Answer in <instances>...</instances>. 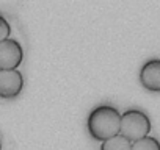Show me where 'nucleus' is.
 Returning a JSON list of instances; mask_svg holds the SVG:
<instances>
[{
	"instance_id": "nucleus-7",
	"label": "nucleus",
	"mask_w": 160,
	"mask_h": 150,
	"mask_svg": "<svg viewBox=\"0 0 160 150\" xmlns=\"http://www.w3.org/2000/svg\"><path fill=\"white\" fill-rule=\"evenodd\" d=\"M130 150H160V142L152 136H144L132 142Z\"/></svg>"
},
{
	"instance_id": "nucleus-1",
	"label": "nucleus",
	"mask_w": 160,
	"mask_h": 150,
	"mask_svg": "<svg viewBox=\"0 0 160 150\" xmlns=\"http://www.w3.org/2000/svg\"><path fill=\"white\" fill-rule=\"evenodd\" d=\"M121 113L112 105L96 106L87 119V130L94 141H107L119 134Z\"/></svg>"
},
{
	"instance_id": "nucleus-4",
	"label": "nucleus",
	"mask_w": 160,
	"mask_h": 150,
	"mask_svg": "<svg viewBox=\"0 0 160 150\" xmlns=\"http://www.w3.org/2000/svg\"><path fill=\"white\" fill-rule=\"evenodd\" d=\"M24 89V75L14 70H0V99L13 100Z\"/></svg>"
},
{
	"instance_id": "nucleus-3",
	"label": "nucleus",
	"mask_w": 160,
	"mask_h": 150,
	"mask_svg": "<svg viewBox=\"0 0 160 150\" xmlns=\"http://www.w3.org/2000/svg\"><path fill=\"white\" fill-rule=\"evenodd\" d=\"M24 61L22 45L16 39H5L0 42V70H14Z\"/></svg>"
},
{
	"instance_id": "nucleus-5",
	"label": "nucleus",
	"mask_w": 160,
	"mask_h": 150,
	"mask_svg": "<svg viewBox=\"0 0 160 150\" xmlns=\"http://www.w3.org/2000/svg\"><path fill=\"white\" fill-rule=\"evenodd\" d=\"M138 80L146 91L160 92V59L158 58L148 59L141 66Z\"/></svg>"
},
{
	"instance_id": "nucleus-2",
	"label": "nucleus",
	"mask_w": 160,
	"mask_h": 150,
	"mask_svg": "<svg viewBox=\"0 0 160 150\" xmlns=\"http://www.w3.org/2000/svg\"><path fill=\"white\" fill-rule=\"evenodd\" d=\"M151 131V120L146 113L140 110H127L121 114L119 134L130 142L148 136Z\"/></svg>"
},
{
	"instance_id": "nucleus-6",
	"label": "nucleus",
	"mask_w": 160,
	"mask_h": 150,
	"mask_svg": "<svg viewBox=\"0 0 160 150\" xmlns=\"http://www.w3.org/2000/svg\"><path fill=\"white\" fill-rule=\"evenodd\" d=\"M130 145H132V142L129 139L118 134V136H113L107 141H102L99 150H130Z\"/></svg>"
},
{
	"instance_id": "nucleus-9",
	"label": "nucleus",
	"mask_w": 160,
	"mask_h": 150,
	"mask_svg": "<svg viewBox=\"0 0 160 150\" xmlns=\"http://www.w3.org/2000/svg\"><path fill=\"white\" fill-rule=\"evenodd\" d=\"M0 150H2V142H0Z\"/></svg>"
},
{
	"instance_id": "nucleus-8",
	"label": "nucleus",
	"mask_w": 160,
	"mask_h": 150,
	"mask_svg": "<svg viewBox=\"0 0 160 150\" xmlns=\"http://www.w3.org/2000/svg\"><path fill=\"white\" fill-rule=\"evenodd\" d=\"M11 36V25L8 24V21L0 14V42L8 39Z\"/></svg>"
}]
</instances>
